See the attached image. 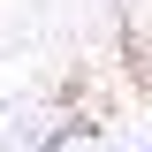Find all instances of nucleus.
<instances>
[{"instance_id": "f257e3e1", "label": "nucleus", "mask_w": 152, "mask_h": 152, "mask_svg": "<svg viewBox=\"0 0 152 152\" xmlns=\"http://www.w3.org/2000/svg\"><path fill=\"white\" fill-rule=\"evenodd\" d=\"M61 145H69V129H53V137H46V145H38V152H61Z\"/></svg>"}]
</instances>
